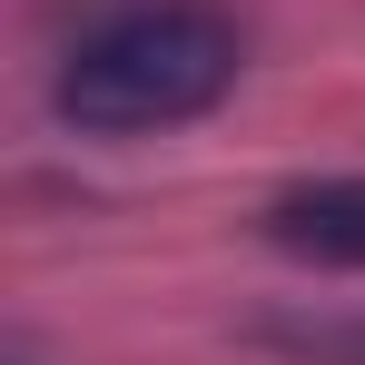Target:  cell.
Listing matches in <instances>:
<instances>
[{
	"mask_svg": "<svg viewBox=\"0 0 365 365\" xmlns=\"http://www.w3.org/2000/svg\"><path fill=\"white\" fill-rule=\"evenodd\" d=\"M247 69V40L207 0H119L50 69V109L89 138H158L207 119Z\"/></svg>",
	"mask_w": 365,
	"mask_h": 365,
	"instance_id": "obj_1",
	"label": "cell"
},
{
	"mask_svg": "<svg viewBox=\"0 0 365 365\" xmlns=\"http://www.w3.org/2000/svg\"><path fill=\"white\" fill-rule=\"evenodd\" d=\"M267 237L306 267H365V178H316L267 197Z\"/></svg>",
	"mask_w": 365,
	"mask_h": 365,
	"instance_id": "obj_2",
	"label": "cell"
},
{
	"mask_svg": "<svg viewBox=\"0 0 365 365\" xmlns=\"http://www.w3.org/2000/svg\"><path fill=\"white\" fill-rule=\"evenodd\" d=\"M287 346L306 365H365V326H287Z\"/></svg>",
	"mask_w": 365,
	"mask_h": 365,
	"instance_id": "obj_3",
	"label": "cell"
}]
</instances>
